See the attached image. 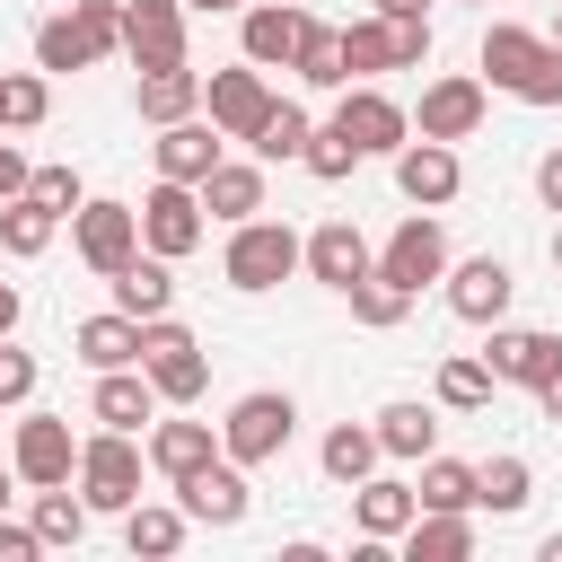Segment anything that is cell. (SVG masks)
<instances>
[{
  "label": "cell",
  "mask_w": 562,
  "mask_h": 562,
  "mask_svg": "<svg viewBox=\"0 0 562 562\" xmlns=\"http://www.w3.org/2000/svg\"><path fill=\"white\" fill-rule=\"evenodd\" d=\"M378 272H386V281H404L413 299H422L430 281H448V228H439V211H413V220L378 246Z\"/></svg>",
  "instance_id": "obj_15"
},
{
  "label": "cell",
  "mask_w": 562,
  "mask_h": 562,
  "mask_svg": "<svg viewBox=\"0 0 562 562\" xmlns=\"http://www.w3.org/2000/svg\"><path fill=\"white\" fill-rule=\"evenodd\" d=\"M35 553H44L35 518H0V562H35Z\"/></svg>",
  "instance_id": "obj_46"
},
{
  "label": "cell",
  "mask_w": 562,
  "mask_h": 562,
  "mask_svg": "<svg viewBox=\"0 0 562 562\" xmlns=\"http://www.w3.org/2000/svg\"><path fill=\"white\" fill-rule=\"evenodd\" d=\"M299 167H307L316 184H342V176L360 167V149H351V140L334 132V123H316V132H307V158H299Z\"/></svg>",
  "instance_id": "obj_43"
},
{
  "label": "cell",
  "mask_w": 562,
  "mask_h": 562,
  "mask_svg": "<svg viewBox=\"0 0 562 562\" xmlns=\"http://www.w3.org/2000/svg\"><path fill=\"white\" fill-rule=\"evenodd\" d=\"M26 518H35L44 553H53V544H79V536H88V492H70V483H44Z\"/></svg>",
  "instance_id": "obj_38"
},
{
  "label": "cell",
  "mask_w": 562,
  "mask_h": 562,
  "mask_svg": "<svg viewBox=\"0 0 562 562\" xmlns=\"http://www.w3.org/2000/svg\"><path fill=\"white\" fill-rule=\"evenodd\" d=\"M70 351H79L88 369H140V316H123V307L79 316V325H70Z\"/></svg>",
  "instance_id": "obj_27"
},
{
  "label": "cell",
  "mask_w": 562,
  "mask_h": 562,
  "mask_svg": "<svg viewBox=\"0 0 562 562\" xmlns=\"http://www.w3.org/2000/svg\"><path fill=\"white\" fill-rule=\"evenodd\" d=\"M553 44H562V0H553Z\"/></svg>",
  "instance_id": "obj_56"
},
{
  "label": "cell",
  "mask_w": 562,
  "mask_h": 562,
  "mask_svg": "<svg viewBox=\"0 0 562 562\" xmlns=\"http://www.w3.org/2000/svg\"><path fill=\"white\" fill-rule=\"evenodd\" d=\"M220 272H228V290H246V299H263V290H281L290 272H307V237L290 228V220H237L228 228V255H220Z\"/></svg>",
  "instance_id": "obj_3"
},
{
  "label": "cell",
  "mask_w": 562,
  "mask_h": 562,
  "mask_svg": "<svg viewBox=\"0 0 562 562\" xmlns=\"http://www.w3.org/2000/svg\"><path fill=\"white\" fill-rule=\"evenodd\" d=\"M132 105H140V123H184V114H202V70H184V61H167V70H140Z\"/></svg>",
  "instance_id": "obj_30"
},
{
  "label": "cell",
  "mask_w": 562,
  "mask_h": 562,
  "mask_svg": "<svg viewBox=\"0 0 562 562\" xmlns=\"http://www.w3.org/2000/svg\"><path fill=\"white\" fill-rule=\"evenodd\" d=\"M9 465H18L26 492H44V483H79V439H70V422H61V413H26L18 439H9Z\"/></svg>",
  "instance_id": "obj_13"
},
{
  "label": "cell",
  "mask_w": 562,
  "mask_h": 562,
  "mask_svg": "<svg viewBox=\"0 0 562 562\" xmlns=\"http://www.w3.org/2000/svg\"><path fill=\"white\" fill-rule=\"evenodd\" d=\"M492 386H501V378H492L483 351H448V360H439V404H448V413H483Z\"/></svg>",
  "instance_id": "obj_37"
},
{
  "label": "cell",
  "mask_w": 562,
  "mask_h": 562,
  "mask_svg": "<svg viewBox=\"0 0 562 562\" xmlns=\"http://www.w3.org/2000/svg\"><path fill=\"white\" fill-rule=\"evenodd\" d=\"M404 316H413V290H404V281H386V272L351 281V325H369V334H395Z\"/></svg>",
  "instance_id": "obj_39"
},
{
  "label": "cell",
  "mask_w": 562,
  "mask_h": 562,
  "mask_svg": "<svg viewBox=\"0 0 562 562\" xmlns=\"http://www.w3.org/2000/svg\"><path fill=\"white\" fill-rule=\"evenodd\" d=\"M26 176H35V167L18 158V140H0V202H18V193H26Z\"/></svg>",
  "instance_id": "obj_48"
},
{
  "label": "cell",
  "mask_w": 562,
  "mask_h": 562,
  "mask_svg": "<svg viewBox=\"0 0 562 562\" xmlns=\"http://www.w3.org/2000/svg\"><path fill=\"white\" fill-rule=\"evenodd\" d=\"M378 448H386L395 465H422V457L439 448V413H430V404H413V395H395V404L378 413Z\"/></svg>",
  "instance_id": "obj_32"
},
{
  "label": "cell",
  "mask_w": 562,
  "mask_h": 562,
  "mask_svg": "<svg viewBox=\"0 0 562 562\" xmlns=\"http://www.w3.org/2000/svg\"><path fill=\"white\" fill-rule=\"evenodd\" d=\"M184 9H211V18H228V9H246V0H184Z\"/></svg>",
  "instance_id": "obj_53"
},
{
  "label": "cell",
  "mask_w": 562,
  "mask_h": 562,
  "mask_svg": "<svg viewBox=\"0 0 562 562\" xmlns=\"http://www.w3.org/2000/svg\"><path fill=\"white\" fill-rule=\"evenodd\" d=\"M536 413H544V422H562V360H553V378L536 386Z\"/></svg>",
  "instance_id": "obj_49"
},
{
  "label": "cell",
  "mask_w": 562,
  "mask_h": 562,
  "mask_svg": "<svg viewBox=\"0 0 562 562\" xmlns=\"http://www.w3.org/2000/svg\"><path fill=\"white\" fill-rule=\"evenodd\" d=\"M422 509H483V465H465V457H422Z\"/></svg>",
  "instance_id": "obj_34"
},
{
  "label": "cell",
  "mask_w": 562,
  "mask_h": 562,
  "mask_svg": "<svg viewBox=\"0 0 562 562\" xmlns=\"http://www.w3.org/2000/svg\"><path fill=\"white\" fill-rule=\"evenodd\" d=\"M53 114V70H0V132H35Z\"/></svg>",
  "instance_id": "obj_36"
},
{
  "label": "cell",
  "mask_w": 562,
  "mask_h": 562,
  "mask_svg": "<svg viewBox=\"0 0 562 562\" xmlns=\"http://www.w3.org/2000/svg\"><path fill=\"white\" fill-rule=\"evenodd\" d=\"M483 88H501L518 105H562V44L536 35V26L492 18L483 26Z\"/></svg>",
  "instance_id": "obj_1"
},
{
  "label": "cell",
  "mask_w": 562,
  "mask_h": 562,
  "mask_svg": "<svg viewBox=\"0 0 562 562\" xmlns=\"http://www.w3.org/2000/svg\"><path fill=\"white\" fill-rule=\"evenodd\" d=\"M334 132H342L360 158H395V149L413 140V114H404L386 88L360 79V88H334Z\"/></svg>",
  "instance_id": "obj_9"
},
{
  "label": "cell",
  "mask_w": 562,
  "mask_h": 562,
  "mask_svg": "<svg viewBox=\"0 0 562 562\" xmlns=\"http://www.w3.org/2000/svg\"><path fill=\"white\" fill-rule=\"evenodd\" d=\"M290 439H299V404H290L281 386L237 395V404H228V422H220V457H237V465H272Z\"/></svg>",
  "instance_id": "obj_4"
},
{
  "label": "cell",
  "mask_w": 562,
  "mask_h": 562,
  "mask_svg": "<svg viewBox=\"0 0 562 562\" xmlns=\"http://www.w3.org/2000/svg\"><path fill=\"white\" fill-rule=\"evenodd\" d=\"M509 263L501 255H465V263H448V316H465V325H501L509 316Z\"/></svg>",
  "instance_id": "obj_18"
},
{
  "label": "cell",
  "mask_w": 562,
  "mask_h": 562,
  "mask_svg": "<svg viewBox=\"0 0 562 562\" xmlns=\"http://www.w3.org/2000/svg\"><path fill=\"white\" fill-rule=\"evenodd\" d=\"M70 246L97 281H114L132 255H140V202H79L70 211Z\"/></svg>",
  "instance_id": "obj_11"
},
{
  "label": "cell",
  "mask_w": 562,
  "mask_h": 562,
  "mask_svg": "<svg viewBox=\"0 0 562 562\" xmlns=\"http://www.w3.org/2000/svg\"><path fill=\"white\" fill-rule=\"evenodd\" d=\"M18 334V281H0V342Z\"/></svg>",
  "instance_id": "obj_51"
},
{
  "label": "cell",
  "mask_w": 562,
  "mask_h": 562,
  "mask_svg": "<svg viewBox=\"0 0 562 562\" xmlns=\"http://www.w3.org/2000/svg\"><path fill=\"white\" fill-rule=\"evenodd\" d=\"M158 386H149V369H97V386H88V422L97 430H149L158 422Z\"/></svg>",
  "instance_id": "obj_20"
},
{
  "label": "cell",
  "mask_w": 562,
  "mask_h": 562,
  "mask_svg": "<svg viewBox=\"0 0 562 562\" xmlns=\"http://www.w3.org/2000/svg\"><path fill=\"white\" fill-rule=\"evenodd\" d=\"M53 228H61V211H53V202H35V193H18V202H0V255H18V263H35V255L53 246Z\"/></svg>",
  "instance_id": "obj_35"
},
{
  "label": "cell",
  "mask_w": 562,
  "mask_h": 562,
  "mask_svg": "<svg viewBox=\"0 0 562 562\" xmlns=\"http://www.w3.org/2000/svg\"><path fill=\"white\" fill-rule=\"evenodd\" d=\"M140 369H149V386L167 404H202V386H211V360H202L193 325H176V316H149L140 325Z\"/></svg>",
  "instance_id": "obj_6"
},
{
  "label": "cell",
  "mask_w": 562,
  "mask_h": 562,
  "mask_svg": "<svg viewBox=\"0 0 562 562\" xmlns=\"http://www.w3.org/2000/svg\"><path fill=\"white\" fill-rule=\"evenodd\" d=\"M105 290H114V307H123V316H140V325H149V316H176V263H167V255H149V246H140Z\"/></svg>",
  "instance_id": "obj_25"
},
{
  "label": "cell",
  "mask_w": 562,
  "mask_h": 562,
  "mask_svg": "<svg viewBox=\"0 0 562 562\" xmlns=\"http://www.w3.org/2000/svg\"><path fill=\"white\" fill-rule=\"evenodd\" d=\"M176 501L193 509V527H237V518L255 509V492H246V465H237V457H211L202 474H184V483H176Z\"/></svg>",
  "instance_id": "obj_21"
},
{
  "label": "cell",
  "mask_w": 562,
  "mask_h": 562,
  "mask_svg": "<svg viewBox=\"0 0 562 562\" xmlns=\"http://www.w3.org/2000/svg\"><path fill=\"white\" fill-rule=\"evenodd\" d=\"M553 272H562V220H553Z\"/></svg>",
  "instance_id": "obj_55"
},
{
  "label": "cell",
  "mask_w": 562,
  "mask_h": 562,
  "mask_svg": "<svg viewBox=\"0 0 562 562\" xmlns=\"http://www.w3.org/2000/svg\"><path fill=\"white\" fill-rule=\"evenodd\" d=\"M202 105H211V123H220L228 140H255V132L272 123V105H281V97H272V70H255V61L237 53L228 70H211V79H202Z\"/></svg>",
  "instance_id": "obj_8"
},
{
  "label": "cell",
  "mask_w": 562,
  "mask_h": 562,
  "mask_svg": "<svg viewBox=\"0 0 562 562\" xmlns=\"http://www.w3.org/2000/svg\"><path fill=\"white\" fill-rule=\"evenodd\" d=\"M378 18H430V0H369Z\"/></svg>",
  "instance_id": "obj_50"
},
{
  "label": "cell",
  "mask_w": 562,
  "mask_h": 562,
  "mask_svg": "<svg viewBox=\"0 0 562 562\" xmlns=\"http://www.w3.org/2000/svg\"><path fill=\"white\" fill-rule=\"evenodd\" d=\"M307 26H316V18H307L299 0H246V9H237V44H246L255 70H290L299 44H307Z\"/></svg>",
  "instance_id": "obj_14"
},
{
  "label": "cell",
  "mask_w": 562,
  "mask_h": 562,
  "mask_svg": "<svg viewBox=\"0 0 562 562\" xmlns=\"http://www.w3.org/2000/svg\"><path fill=\"white\" fill-rule=\"evenodd\" d=\"M26 193H35V202H53L61 220H70L79 202H88V184H79V167H70V158H53V167H35V176H26Z\"/></svg>",
  "instance_id": "obj_44"
},
{
  "label": "cell",
  "mask_w": 562,
  "mask_h": 562,
  "mask_svg": "<svg viewBox=\"0 0 562 562\" xmlns=\"http://www.w3.org/2000/svg\"><path fill=\"white\" fill-rule=\"evenodd\" d=\"M220 140H228L220 123L184 114V123H158V140H149V149H158V176H176V184H202V176H211V167L228 158Z\"/></svg>",
  "instance_id": "obj_24"
},
{
  "label": "cell",
  "mask_w": 562,
  "mask_h": 562,
  "mask_svg": "<svg viewBox=\"0 0 562 562\" xmlns=\"http://www.w3.org/2000/svg\"><path fill=\"white\" fill-rule=\"evenodd\" d=\"M527 501H536V474H527V457H492V465H483V509H492V518H518Z\"/></svg>",
  "instance_id": "obj_42"
},
{
  "label": "cell",
  "mask_w": 562,
  "mask_h": 562,
  "mask_svg": "<svg viewBox=\"0 0 562 562\" xmlns=\"http://www.w3.org/2000/svg\"><path fill=\"white\" fill-rule=\"evenodd\" d=\"M184 536H193V509H184V501H176V509H167V501H132V509H123V544L149 553V562H167Z\"/></svg>",
  "instance_id": "obj_33"
},
{
  "label": "cell",
  "mask_w": 562,
  "mask_h": 562,
  "mask_svg": "<svg viewBox=\"0 0 562 562\" xmlns=\"http://www.w3.org/2000/svg\"><path fill=\"white\" fill-rule=\"evenodd\" d=\"M474 553V509H422L404 527V562H465Z\"/></svg>",
  "instance_id": "obj_31"
},
{
  "label": "cell",
  "mask_w": 562,
  "mask_h": 562,
  "mask_svg": "<svg viewBox=\"0 0 562 562\" xmlns=\"http://www.w3.org/2000/svg\"><path fill=\"white\" fill-rule=\"evenodd\" d=\"M149 474H167V483H184V474H202L211 457H220V430L211 422H149Z\"/></svg>",
  "instance_id": "obj_26"
},
{
  "label": "cell",
  "mask_w": 562,
  "mask_h": 562,
  "mask_svg": "<svg viewBox=\"0 0 562 562\" xmlns=\"http://www.w3.org/2000/svg\"><path fill=\"white\" fill-rule=\"evenodd\" d=\"M544 562H562V536H544Z\"/></svg>",
  "instance_id": "obj_54"
},
{
  "label": "cell",
  "mask_w": 562,
  "mask_h": 562,
  "mask_svg": "<svg viewBox=\"0 0 562 562\" xmlns=\"http://www.w3.org/2000/svg\"><path fill=\"white\" fill-rule=\"evenodd\" d=\"M307 132H316V123H307V105H290V97H281V105H272V123H263L246 149H255L263 167H290V158H307Z\"/></svg>",
  "instance_id": "obj_41"
},
{
  "label": "cell",
  "mask_w": 562,
  "mask_h": 562,
  "mask_svg": "<svg viewBox=\"0 0 562 562\" xmlns=\"http://www.w3.org/2000/svg\"><path fill=\"white\" fill-rule=\"evenodd\" d=\"M457 184H465V167H457V140H404L395 149V193L413 202V211H448L457 202Z\"/></svg>",
  "instance_id": "obj_16"
},
{
  "label": "cell",
  "mask_w": 562,
  "mask_h": 562,
  "mask_svg": "<svg viewBox=\"0 0 562 562\" xmlns=\"http://www.w3.org/2000/svg\"><path fill=\"white\" fill-rule=\"evenodd\" d=\"M342 61L351 79H378V70H422L430 61V18H351L342 26Z\"/></svg>",
  "instance_id": "obj_5"
},
{
  "label": "cell",
  "mask_w": 562,
  "mask_h": 562,
  "mask_svg": "<svg viewBox=\"0 0 562 562\" xmlns=\"http://www.w3.org/2000/svg\"><path fill=\"white\" fill-rule=\"evenodd\" d=\"M9 492H18V465H0V518H9Z\"/></svg>",
  "instance_id": "obj_52"
},
{
  "label": "cell",
  "mask_w": 562,
  "mask_h": 562,
  "mask_svg": "<svg viewBox=\"0 0 562 562\" xmlns=\"http://www.w3.org/2000/svg\"><path fill=\"white\" fill-rule=\"evenodd\" d=\"M202 211L228 220V228L255 220V211H263V158H220V167L202 176Z\"/></svg>",
  "instance_id": "obj_28"
},
{
  "label": "cell",
  "mask_w": 562,
  "mask_h": 562,
  "mask_svg": "<svg viewBox=\"0 0 562 562\" xmlns=\"http://www.w3.org/2000/svg\"><path fill=\"white\" fill-rule=\"evenodd\" d=\"M369 272H378V246L360 237V220H316L307 228V281L351 299V281H369Z\"/></svg>",
  "instance_id": "obj_17"
},
{
  "label": "cell",
  "mask_w": 562,
  "mask_h": 562,
  "mask_svg": "<svg viewBox=\"0 0 562 562\" xmlns=\"http://www.w3.org/2000/svg\"><path fill=\"white\" fill-rule=\"evenodd\" d=\"M123 53L140 70L184 61V0H123Z\"/></svg>",
  "instance_id": "obj_22"
},
{
  "label": "cell",
  "mask_w": 562,
  "mask_h": 562,
  "mask_svg": "<svg viewBox=\"0 0 562 562\" xmlns=\"http://www.w3.org/2000/svg\"><path fill=\"white\" fill-rule=\"evenodd\" d=\"M202 184H176V176H158L149 193H140V246L149 255H167V263H184L193 246H202Z\"/></svg>",
  "instance_id": "obj_10"
},
{
  "label": "cell",
  "mask_w": 562,
  "mask_h": 562,
  "mask_svg": "<svg viewBox=\"0 0 562 562\" xmlns=\"http://www.w3.org/2000/svg\"><path fill=\"white\" fill-rule=\"evenodd\" d=\"M422 518V492L404 483V474H369V483H351V527L360 536H378V544H404V527Z\"/></svg>",
  "instance_id": "obj_23"
},
{
  "label": "cell",
  "mask_w": 562,
  "mask_h": 562,
  "mask_svg": "<svg viewBox=\"0 0 562 562\" xmlns=\"http://www.w3.org/2000/svg\"><path fill=\"white\" fill-rule=\"evenodd\" d=\"M536 202L562 220V149H544V158H536Z\"/></svg>",
  "instance_id": "obj_47"
},
{
  "label": "cell",
  "mask_w": 562,
  "mask_h": 562,
  "mask_svg": "<svg viewBox=\"0 0 562 562\" xmlns=\"http://www.w3.org/2000/svg\"><path fill=\"white\" fill-rule=\"evenodd\" d=\"M316 465H325V483H369L378 465H386V448H378V422H334L325 430V448H316Z\"/></svg>",
  "instance_id": "obj_29"
},
{
  "label": "cell",
  "mask_w": 562,
  "mask_h": 562,
  "mask_svg": "<svg viewBox=\"0 0 562 562\" xmlns=\"http://www.w3.org/2000/svg\"><path fill=\"white\" fill-rule=\"evenodd\" d=\"M483 114H492V88H483L474 70H439V79L422 88L413 132H422V140H474V132H483Z\"/></svg>",
  "instance_id": "obj_12"
},
{
  "label": "cell",
  "mask_w": 562,
  "mask_h": 562,
  "mask_svg": "<svg viewBox=\"0 0 562 562\" xmlns=\"http://www.w3.org/2000/svg\"><path fill=\"white\" fill-rule=\"evenodd\" d=\"M123 53V0H70L35 26V70H97Z\"/></svg>",
  "instance_id": "obj_2"
},
{
  "label": "cell",
  "mask_w": 562,
  "mask_h": 562,
  "mask_svg": "<svg viewBox=\"0 0 562 562\" xmlns=\"http://www.w3.org/2000/svg\"><path fill=\"white\" fill-rule=\"evenodd\" d=\"M307 88H351V61H342V26H307V44H299V61H290Z\"/></svg>",
  "instance_id": "obj_40"
},
{
  "label": "cell",
  "mask_w": 562,
  "mask_h": 562,
  "mask_svg": "<svg viewBox=\"0 0 562 562\" xmlns=\"http://www.w3.org/2000/svg\"><path fill=\"white\" fill-rule=\"evenodd\" d=\"M140 465H149V448H132V430H97V439H79V492H88V509H132L140 501Z\"/></svg>",
  "instance_id": "obj_7"
},
{
  "label": "cell",
  "mask_w": 562,
  "mask_h": 562,
  "mask_svg": "<svg viewBox=\"0 0 562 562\" xmlns=\"http://www.w3.org/2000/svg\"><path fill=\"white\" fill-rule=\"evenodd\" d=\"M26 395H35V351L0 342V404H26Z\"/></svg>",
  "instance_id": "obj_45"
},
{
  "label": "cell",
  "mask_w": 562,
  "mask_h": 562,
  "mask_svg": "<svg viewBox=\"0 0 562 562\" xmlns=\"http://www.w3.org/2000/svg\"><path fill=\"white\" fill-rule=\"evenodd\" d=\"M483 360H492V378H501V386H544V378H553V360H562V334H544V325H492Z\"/></svg>",
  "instance_id": "obj_19"
}]
</instances>
